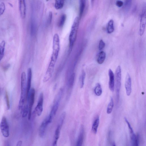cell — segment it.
I'll return each instance as SVG.
<instances>
[{"mask_svg":"<svg viewBox=\"0 0 146 146\" xmlns=\"http://www.w3.org/2000/svg\"><path fill=\"white\" fill-rule=\"evenodd\" d=\"M125 122L128 126L129 131L130 135L131 143L132 146H138L139 144V139L138 136H137L134 134V131L131 127L130 123L126 118H124Z\"/></svg>","mask_w":146,"mask_h":146,"instance_id":"52a82bcc","label":"cell"},{"mask_svg":"<svg viewBox=\"0 0 146 146\" xmlns=\"http://www.w3.org/2000/svg\"><path fill=\"white\" fill-rule=\"evenodd\" d=\"M64 0H55V7L57 10L62 9L64 6Z\"/></svg>","mask_w":146,"mask_h":146,"instance_id":"7402d4cb","label":"cell"},{"mask_svg":"<svg viewBox=\"0 0 146 146\" xmlns=\"http://www.w3.org/2000/svg\"><path fill=\"white\" fill-rule=\"evenodd\" d=\"M132 0H125L124 3V9L126 12L129 11L130 9Z\"/></svg>","mask_w":146,"mask_h":146,"instance_id":"4316f807","label":"cell"},{"mask_svg":"<svg viewBox=\"0 0 146 146\" xmlns=\"http://www.w3.org/2000/svg\"><path fill=\"white\" fill-rule=\"evenodd\" d=\"M115 86L116 93L117 97L119 98V93L121 87V71L120 66H119L117 67L115 71Z\"/></svg>","mask_w":146,"mask_h":146,"instance_id":"5b68a950","label":"cell"},{"mask_svg":"<svg viewBox=\"0 0 146 146\" xmlns=\"http://www.w3.org/2000/svg\"><path fill=\"white\" fill-rule=\"evenodd\" d=\"M49 0H46V1H49Z\"/></svg>","mask_w":146,"mask_h":146,"instance_id":"60d3db41","label":"cell"},{"mask_svg":"<svg viewBox=\"0 0 146 146\" xmlns=\"http://www.w3.org/2000/svg\"><path fill=\"white\" fill-rule=\"evenodd\" d=\"M109 89L111 91L113 92L114 89V76L113 71L111 69H109Z\"/></svg>","mask_w":146,"mask_h":146,"instance_id":"9a60e30c","label":"cell"},{"mask_svg":"<svg viewBox=\"0 0 146 146\" xmlns=\"http://www.w3.org/2000/svg\"><path fill=\"white\" fill-rule=\"evenodd\" d=\"M10 64H8L6 65L3 68V70L4 71H6L8 70L9 68H10Z\"/></svg>","mask_w":146,"mask_h":146,"instance_id":"8d00e7d4","label":"cell"},{"mask_svg":"<svg viewBox=\"0 0 146 146\" xmlns=\"http://www.w3.org/2000/svg\"><path fill=\"white\" fill-rule=\"evenodd\" d=\"M126 93L128 96L131 95V80L130 75L127 73L126 75L125 84Z\"/></svg>","mask_w":146,"mask_h":146,"instance_id":"4fadbf2b","label":"cell"},{"mask_svg":"<svg viewBox=\"0 0 146 146\" xmlns=\"http://www.w3.org/2000/svg\"><path fill=\"white\" fill-rule=\"evenodd\" d=\"M0 129L3 136L8 137L9 135V127L6 117H3L0 124Z\"/></svg>","mask_w":146,"mask_h":146,"instance_id":"8992f818","label":"cell"},{"mask_svg":"<svg viewBox=\"0 0 146 146\" xmlns=\"http://www.w3.org/2000/svg\"><path fill=\"white\" fill-rule=\"evenodd\" d=\"M84 136V128L83 125L81 126L80 132L79 134L78 139H77L76 146H82L83 142Z\"/></svg>","mask_w":146,"mask_h":146,"instance_id":"2e32d148","label":"cell"},{"mask_svg":"<svg viewBox=\"0 0 146 146\" xmlns=\"http://www.w3.org/2000/svg\"><path fill=\"white\" fill-rule=\"evenodd\" d=\"M106 57V54L104 51H101L99 54L97 62L98 64H101L103 63L105 61Z\"/></svg>","mask_w":146,"mask_h":146,"instance_id":"d6986e66","label":"cell"},{"mask_svg":"<svg viewBox=\"0 0 146 146\" xmlns=\"http://www.w3.org/2000/svg\"><path fill=\"white\" fill-rule=\"evenodd\" d=\"M26 73L23 72L21 77V94L18 105L19 109H22L24 103L26 93Z\"/></svg>","mask_w":146,"mask_h":146,"instance_id":"3957f363","label":"cell"},{"mask_svg":"<svg viewBox=\"0 0 146 146\" xmlns=\"http://www.w3.org/2000/svg\"><path fill=\"white\" fill-rule=\"evenodd\" d=\"M6 42L4 40L1 41L0 44V61L3 59L4 55Z\"/></svg>","mask_w":146,"mask_h":146,"instance_id":"44dd1931","label":"cell"},{"mask_svg":"<svg viewBox=\"0 0 146 146\" xmlns=\"http://www.w3.org/2000/svg\"><path fill=\"white\" fill-rule=\"evenodd\" d=\"M114 106V102L113 99L112 97L111 98L110 101L108 104L107 107V113L108 114H110L112 112Z\"/></svg>","mask_w":146,"mask_h":146,"instance_id":"d4e9b609","label":"cell"},{"mask_svg":"<svg viewBox=\"0 0 146 146\" xmlns=\"http://www.w3.org/2000/svg\"><path fill=\"white\" fill-rule=\"evenodd\" d=\"M19 8L21 16L24 19L26 16V8L25 0H19Z\"/></svg>","mask_w":146,"mask_h":146,"instance_id":"5bb4252c","label":"cell"},{"mask_svg":"<svg viewBox=\"0 0 146 146\" xmlns=\"http://www.w3.org/2000/svg\"><path fill=\"white\" fill-rule=\"evenodd\" d=\"M95 0H91V4L92 6H93L94 3V2Z\"/></svg>","mask_w":146,"mask_h":146,"instance_id":"f35d334b","label":"cell"},{"mask_svg":"<svg viewBox=\"0 0 146 146\" xmlns=\"http://www.w3.org/2000/svg\"><path fill=\"white\" fill-rule=\"evenodd\" d=\"M62 128L57 126V129L55 130V133L54 138L53 142V146H57L58 140L60 137V132Z\"/></svg>","mask_w":146,"mask_h":146,"instance_id":"e0dca14e","label":"cell"},{"mask_svg":"<svg viewBox=\"0 0 146 146\" xmlns=\"http://www.w3.org/2000/svg\"><path fill=\"white\" fill-rule=\"evenodd\" d=\"M116 4L117 6L120 8L123 6L124 3L122 1L118 0L116 1Z\"/></svg>","mask_w":146,"mask_h":146,"instance_id":"d590c367","label":"cell"},{"mask_svg":"<svg viewBox=\"0 0 146 146\" xmlns=\"http://www.w3.org/2000/svg\"><path fill=\"white\" fill-rule=\"evenodd\" d=\"M79 18L78 17H76L72 26L69 36V50L70 52L71 51L74 44L76 41L79 27Z\"/></svg>","mask_w":146,"mask_h":146,"instance_id":"7a4b0ae2","label":"cell"},{"mask_svg":"<svg viewBox=\"0 0 146 146\" xmlns=\"http://www.w3.org/2000/svg\"><path fill=\"white\" fill-rule=\"evenodd\" d=\"M60 49V39L58 34L55 33L53 37V51L49 64L55 65L58 56Z\"/></svg>","mask_w":146,"mask_h":146,"instance_id":"6da1fadb","label":"cell"},{"mask_svg":"<svg viewBox=\"0 0 146 146\" xmlns=\"http://www.w3.org/2000/svg\"><path fill=\"white\" fill-rule=\"evenodd\" d=\"M50 124L48 117L43 121L39 128V134L41 138H43L44 137L47 128Z\"/></svg>","mask_w":146,"mask_h":146,"instance_id":"8fae6325","label":"cell"},{"mask_svg":"<svg viewBox=\"0 0 146 146\" xmlns=\"http://www.w3.org/2000/svg\"><path fill=\"white\" fill-rule=\"evenodd\" d=\"M95 94L97 96H99L101 95L102 93V90L101 86L100 84L97 83L95 88Z\"/></svg>","mask_w":146,"mask_h":146,"instance_id":"cb8c5ba5","label":"cell"},{"mask_svg":"<svg viewBox=\"0 0 146 146\" xmlns=\"http://www.w3.org/2000/svg\"><path fill=\"white\" fill-rule=\"evenodd\" d=\"M22 141L21 140H19L17 142L16 146H21L22 145Z\"/></svg>","mask_w":146,"mask_h":146,"instance_id":"74e56055","label":"cell"},{"mask_svg":"<svg viewBox=\"0 0 146 146\" xmlns=\"http://www.w3.org/2000/svg\"><path fill=\"white\" fill-rule=\"evenodd\" d=\"M63 92V89L62 88H61L59 90V92L57 95L50 114L48 116L49 119L51 122L54 116L56 114L58 110L61 99L62 98Z\"/></svg>","mask_w":146,"mask_h":146,"instance_id":"277c9868","label":"cell"},{"mask_svg":"<svg viewBox=\"0 0 146 146\" xmlns=\"http://www.w3.org/2000/svg\"><path fill=\"white\" fill-rule=\"evenodd\" d=\"M99 124V118L98 116L95 119L92 126V130L93 132L95 134H97Z\"/></svg>","mask_w":146,"mask_h":146,"instance_id":"ac0fdd59","label":"cell"},{"mask_svg":"<svg viewBox=\"0 0 146 146\" xmlns=\"http://www.w3.org/2000/svg\"><path fill=\"white\" fill-rule=\"evenodd\" d=\"M146 23V8H144L141 16L140 35L142 36L143 35L145 31Z\"/></svg>","mask_w":146,"mask_h":146,"instance_id":"30bf717a","label":"cell"},{"mask_svg":"<svg viewBox=\"0 0 146 146\" xmlns=\"http://www.w3.org/2000/svg\"><path fill=\"white\" fill-rule=\"evenodd\" d=\"M29 113V107L28 105L25 106L23 108L22 117L25 118L27 116Z\"/></svg>","mask_w":146,"mask_h":146,"instance_id":"4dcf8cb0","label":"cell"},{"mask_svg":"<svg viewBox=\"0 0 146 146\" xmlns=\"http://www.w3.org/2000/svg\"><path fill=\"white\" fill-rule=\"evenodd\" d=\"M80 0V10H79V17L81 18L83 14L86 6V0Z\"/></svg>","mask_w":146,"mask_h":146,"instance_id":"ffe728a7","label":"cell"},{"mask_svg":"<svg viewBox=\"0 0 146 146\" xmlns=\"http://www.w3.org/2000/svg\"><path fill=\"white\" fill-rule=\"evenodd\" d=\"M9 5H10V6H11V7H13V6L12 5V4H11V3H9Z\"/></svg>","mask_w":146,"mask_h":146,"instance_id":"ab89813d","label":"cell"},{"mask_svg":"<svg viewBox=\"0 0 146 146\" xmlns=\"http://www.w3.org/2000/svg\"><path fill=\"white\" fill-rule=\"evenodd\" d=\"M52 12H49V15L48 19V23L49 24H51L52 19Z\"/></svg>","mask_w":146,"mask_h":146,"instance_id":"e575fe53","label":"cell"},{"mask_svg":"<svg viewBox=\"0 0 146 146\" xmlns=\"http://www.w3.org/2000/svg\"><path fill=\"white\" fill-rule=\"evenodd\" d=\"M105 46V43L102 40H101L99 43V49L100 50H101L103 49Z\"/></svg>","mask_w":146,"mask_h":146,"instance_id":"836d02e7","label":"cell"},{"mask_svg":"<svg viewBox=\"0 0 146 146\" xmlns=\"http://www.w3.org/2000/svg\"><path fill=\"white\" fill-rule=\"evenodd\" d=\"M114 21L113 19L110 20L108 23L107 27V32L109 34L112 33L114 31Z\"/></svg>","mask_w":146,"mask_h":146,"instance_id":"603a6c76","label":"cell"},{"mask_svg":"<svg viewBox=\"0 0 146 146\" xmlns=\"http://www.w3.org/2000/svg\"><path fill=\"white\" fill-rule=\"evenodd\" d=\"M66 16L65 14H64L61 16L58 23V26L62 27L64 26L66 19Z\"/></svg>","mask_w":146,"mask_h":146,"instance_id":"f546056e","label":"cell"},{"mask_svg":"<svg viewBox=\"0 0 146 146\" xmlns=\"http://www.w3.org/2000/svg\"><path fill=\"white\" fill-rule=\"evenodd\" d=\"M32 78V68H29L28 70L27 81L26 86V98L28 99L31 87V82Z\"/></svg>","mask_w":146,"mask_h":146,"instance_id":"7c38bea8","label":"cell"},{"mask_svg":"<svg viewBox=\"0 0 146 146\" xmlns=\"http://www.w3.org/2000/svg\"><path fill=\"white\" fill-rule=\"evenodd\" d=\"M44 98V94L43 93H41L39 96L37 105L34 111V113L38 116H40L43 112Z\"/></svg>","mask_w":146,"mask_h":146,"instance_id":"9c48e42d","label":"cell"},{"mask_svg":"<svg viewBox=\"0 0 146 146\" xmlns=\"http://www.w3.org/2000/svg\"><path fill=\"white\" fill-rule=\"evenodd\" d=\"M75 74L73 73L72 75L68 81V86L69 89H71L73 87L75 78Z\"/></svg>","mask_w":146,"mask_h":146,"instance_id":"f1b7e54d","label":"cell"},{"mask_svg":"<svg viewBox=\"0 0 146 146\" xmlns=\"http://www.w3.org/2000/svg\"><path fill=\"white\" fill-rule=\"evenodd\" d=\"M6 9V6L4 3L2 2L0 4V16L2 15Z\"/></svg>","mask_w":146,"mask_h":146,"instance_id":"1f68e13d","label":"cell"},{"mask_svg":"<svg viewBox=\"0 0 146 146\" xmlns=\"http://www.w3.org/2000/svg\"><path fill=\"white\" fill-rule=\"evenodd\" d=\"M86 76L85 72L83 70L82 71L81 74V75L80 78H79V82H80V86L81 88L83 87L84 84L85 79Z\"/></svg>","mask_w":146,"mask_h":146,"instance_id":"484cf974","label":"cell"},{"mask_svg":"<svg viewBox=\"0 0 146 146\" xmlns=\"http://www.w3.org/2000/svg\"><path fill=\"white\" fill-rule=\"evenodd\" d=\"M66 114V113L64 112H63L62 113V114H61L60 116V118H59L58 126H59V127H60L62 128V127L63 124L64 123L65 119V118Z\"/></svg>","mask_w":146,"mask_h":146,"instance_id":"83f0119b","label":"cell"},{"mask_svg":"<svg viewBox=\"0 0 146 146\" xmlns=\"http://www.w3.org/2000/svg\"><path fill=\"white\" fill-rule=\"evenodd\" d=\"M35 89L33 88H32L31 90H30L28 98L29 100L28 119L29 120H30L31 118L32 107L35 101Z\"/></svg>","mask_w":146,"mask_h":146,"instance_id":"ba28073f","label":"cell"},{"mask_svg":"<svg viewBox=\"0 0 146 146\" xmlns=\"http://www.w3.org/2000/svg\"><path fill=\"white\" fill-rule=\"evenodd\" d=\"M5 97H6V103L7 105V109L8 110L10 109V105L9 101V97L8 93L7 91L6 92V94H5Z\"/></svg>","mask_w":146,"mask_h":146,"instance_id":"d6a6232c","label":"cell"}]
</instances>
